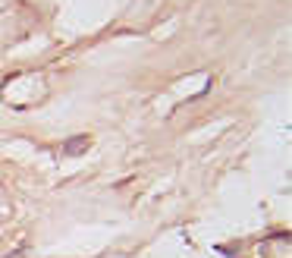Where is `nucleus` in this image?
I'll return each instance as SVG.
<instances>
[{
    "instance_id": "nucleus-1",
    "label": "nucleus",
    "mask_w": 292,
    "mask_h": 258,
    "mask_svg": "<svg viewBox=\"0 0 292 258\" xmlns=\"http://www.w3.org/2000/svg\"><path fill=\"white\" fill-rule=\"evenodd\" d=\"M88 148H91V139L88 136H76V139H69V142L63 145V155H85Z\"/></svg>"
}]
</instances>
